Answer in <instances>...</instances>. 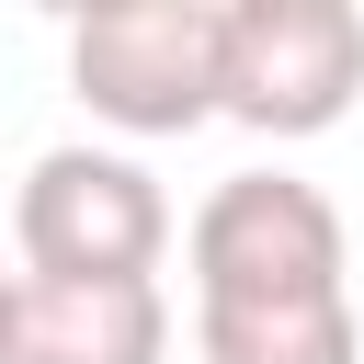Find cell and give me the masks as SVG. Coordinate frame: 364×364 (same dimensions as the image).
I'll return each mask as SVG.
<instances>
[{
	"instance_id": "6da1fadb",
	"label": "cell",
	"mask_w": 364,
	"mask_h": 364,
	"mask_svg": "<svg viewBox=\"0 0 364 364\" xmlns=\"http://www.w3.org/2000/svg\"><path fill=\"white\" fill-rule=\"evenodd\" d=\"M182 262H193V318H250V307H318V296H353V239H341V205L296 171H228L193 228H182Z\"/></svg>"
},
{
	"instance_id": "7a4b0ae2",
	"label": "cell",
	"mask_w": 364,
	"mask_h": 364,
	"mask_svg": "<svg viewBox=\"0 0 364 364\" xmlns=\"http://www.w3.org/2000/svg\"><path fill=\"white\" fill-rule=\"evenodd\" d=\"M216 46L228 0H91L68 23V91L114 136H193L216 125Z\"/></svg>"
},
{
	"instance_id": "3957f363",
	"label": "cell",
	"mask_w": 364,
	"mask_h": 364,
	"mask_svg": "<svg viewBox=\"0 0 364 364\" xmlns=\"http://www.w3.org/2000/svg\"><path fill=\"white\" fill-rule=\"evenodd\" d=\"M11 239L34 284H159L171 193L125 148H46L11 193Z\"/></svg>"
},
{
	"instance_id": "277c9868",
	"label": "cell",
	"mask_w": 364,
	"mask_h": 364,
	"mask_svg": "<svg viewBox=\"0 0 364 364\" xmlns=\"http://www.w3.org/2000/svg\"><path fill=\"white\" fill-rule=\"evenodd\" d=\"M364 91V11L353 0H228L216 114L250 136H330Z\"/></svg>"
},
{
	"instance_id": "5b68a950",
	"label": "cell",
	"mask_w": 364,
	"mask_h": 364,
	"mask_svg": "<svg viewBox=\"0 0 364 364\" xmlns=\"http://www.w3.org/2000/svg\"><path fill=\"white\" fill-rule=\"evenodd\" d=\"M11 364H171L159 284H34L11 296Z\"/></svg>"
},
{
	"instance_id": "8992f818",
	"label": "cell",
	"mask_w": 364,
	"mask_h": 364,
	"mask_svg": "<svg viewBox=\"0 0 364 364\" xmlns=\"http://www.w3.org/2000/svg\"><path fill=\"white\" fill-rule=\"evenodd\" d=\"M193 353L205 364H353L364 353V318H353V296L250 307V318H193Z\"/></svg>"
},
{
	"instance_id": "52a82bcc",
	"label": "cell",
	"mask_w": 364,
	"mask_h": 364,
	"mask_svg": "<svg viewBox=\"0 0 364 364\" xmlns=\"http://www.w3.org/2000/svg\"><path fill=\"white\" fill-rule=\"evenodd\" d=\"M11 296H23V273H0V364H11Z\"/></svg>"
}]
</instances>
